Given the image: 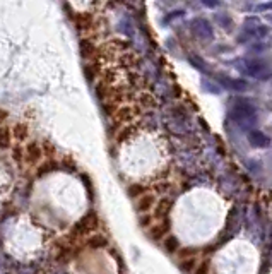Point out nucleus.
<instances>
[{
    "label": "nucleus",
    "instance_id": "nucleus-1",
    "mask_svg": "<svg viewBox=\"0 0 272 274\" xmlns=\"http://www.w3.org/2000/svg\"><path fill=\"white\" fill-rule=\"evenodd\" d=\"M79 52H80V57H82L86 62L99 59V46L96 45L95 39L91 38V36H84V38H80Z\"/></svg>",
    "mask_w": 272,
    "mask_h": 274
},
{
    "label": "nucleus",
    "instance_id": "nucleus-2",
    "mask_svg": "<svg viewBox=\"0 0 272 274\" xmlns=\"http://www.w3.org/2000/svg\"><path fill=\"white\" fill-rule=\"evenodd\" d=\"M72 19H74V24H76V28L79 29V31L93 33V29H95L96 18L91 14V12H76Z\"/></svg>",
    "mask_w": 272,
    "mask_h": 274
},
{
    "label": "nucleus",
    "instance_id": "nucleus-3",
    "mask_svg": "<svg viewBox=\"0 0 272 274\" xmlns=\"http://www.w3.org/2000/svg\"><path fill=\"white\" fill-rule=\"evenodd\" d=\"M190 28H192V31L195 33L200 39H207V41L213 39V36H214L213 28H211V24L206 21V19H200V18L194 19V21L190 22Z\"/></svg>",
    "mask_w": 272,
    "mask_h": 274
},
{
    "label": "nucleus",
    "instance_id": "nucleus-4",
    "mask_svg": "<svg viewBox=\"0 0 272 274\" xmlns=\"http://www.w3.org/2000/svg\"><path fill=\"white\" fill-rule=\"evenodd\" d=\"M14 136H12V125L2 123L0 125V153L9 151L14 146Z\"/></svg>",
    "mask_w": 272,
    "mask_h": 274
},
{
    "label": "nucleus",
    "instance_id": "nucleus-5",
    "mask_svg": "<svg viewBox=\"0 0 272 274\" xmlns=\"http://www.w3.org/2000/svg\"><path fill=\"white\" fill-rule=\"evenodd\" d=\"M248 141H250V144L255 146V148H267L269 146V137L265 136V134H262L260 130H253V132H250Z\"/></svg>",
    "mask_w": 272,
    "mask_h": 274
},
{
    "label": "nucleus",
    "instance_id": "nucleus-6",
    "mask_svg": "<svg viewBox=\"0 0 272 274\" xmlns=\"http://www.w3.org/2000/svg\"><path fill=\"white\" fill-rule=\"evenodd\" d=\"M217 81L226 84V88L236 89V91H241V89H245L248 86L245 81H240V79H230V78H226V76H217Z\"/></svg>",
    "mask_w": 272,
    "mask_h": 274
},
{
    "label": "nucleus",
    "instance_id": "nucleus-7",
    "mask_svg": "<svg viewBox=\"0 0 272 274\" xmlns=\"http://www.w3.org/2000/svg\"><path fill=\"white\" fill-rule=\"evenodd\" d=\"M190 63H194V65H195L197 69H202V71H204V69H206V65H204V63H202V60H200L199 57H195V55L190 57Z\"/></svg>",
    "mask_w": 272,
    "mask_h": 274
},
{
    "label": "nucleus",
    "instance_id": "nucleus-8",
    "mask_svg": "<svg viewBox=\"0 0 272 274\" xmlns=\"http://www.w3.org/2000/svg\"><path fill=\"white\" fill-rule=\"evenodd\" d=\"M245 26H260V19L258 18H247L245 19Z\"/></svg>",
    "mask_w": 272,
    "mask_h": 274
},
{
    "label": "nucleus",
    "instance_id": "nucleus-9",
    "mask_svg": "<svg viewBox=\"0 0 272 274\" xmlns=\"http://www.w3.org/2000/svg\"><path fill=\"white\" fill-rule=\"evenodd\" d=\"M272 9V0L271 2H265V4H260V5H257V11L258 12H265V11H271Z\"/></svg>",
    "mask_w": 272,
    "mask_h": 274
},
{
    "label": "nucleus",
    "instance_id": "nucleus-10",
    "mask_svg": "<svg viewBox=\"0 0 272 274\" xmlns=\"http://www.w3.org/2000/svg\"><path fill=\"white\" fill-rule=\"evenodd\" d=\"M7 118H9V112L0 108V125H2V123H7Z\"/></svg>",
    "mask_w": 272,
    "mask_h": 274
},
{
    "label": "nucleus",
    "instance_id": "nucleus-11",
    "mask_svg": "<svg viewBox=\"0 0 272 274\" xmlns=\"http://www.w3.org/2000/svg\"><path fill=\"white\" fill-rule=\"evenodd\" d=\"M185 12L183 11H176V12H171V14H168V18L164 19V24H168V22L171 21V19H175V16H183Z\"/></svg>",
    "mask_w": 272,
    "mask_h": 274
},
{
    "label": "nucleus",
    "instance_id": "nucleus-12",
    "mask_svg": "<svg viewBox=\"0 0 272 274\" xmlns=\"http://www.w3.org/2000/svg\"><path fill=\"white\" fill-rule=\"evenodd\" d=\"M202 2L207 7H216V5H219V0H202Z\"/></svg>",
    "mask_w": 272,
    "mask_h": 274
}]
</instances>
